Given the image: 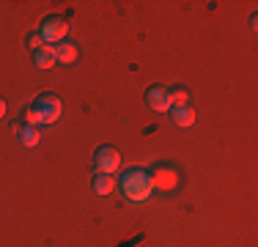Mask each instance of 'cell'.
Returning a JSON list of instances; mask_svg holds the SVG:
<instances>
[{"instance_id":"cell-1","label":"cell","mask_w":258,"mask_h":247,"mask_svg":"<svg viewBox=\"0 0 258 247\" xmlns=\"http://www.w3.org/2000/svg\"><path fill=\"white\" fill-rule=\"evenodd\" d=\"M118 184H121V193H124V198H126V201H132V203L146 201V198L151 195V190H154L149 170H143V168H129V170H124V173H121V178H118Z\"/></svg>"},{"instance_id":"cell-2","label":"cell","mask_w":258,"mask_h":247,"mask_svg":"<svg viewBox=\"0 0 258 247\" xmlns=\"http://www.w3.org/2000/svg\"><path fill=\"white\" fill-rule=\"evenodd\" d=\"M30 110L36 113V118H39V124H55L58 121V115H60V99L55 96V94H39L33 99V104H30Z\"/></svg>"},{"instance_id":"cell-3","label":"cell","mask_w":258,"mask_h":247,"mask_svg":"<svg viewBox=\"0 0 258 247\" xmlns=\"http://www.w3.org/2000/svg\"><path fill=\"white\" fill-rule=\"evenodd\" d=\"M66 33H69V22L63 20V17L52 14V17H44V22L39 25V36L44 44H60V41H66Z\"/></svg>"},{"instance_id":"cell-4","label":"cell","mask_w":258,"mask_h":247,"mask_svg":"<svg viewBox=\"0 0 258 247\" xmlns=\"http://www.w3.org/2000/svg\"><path fill=\"white\" fill-rule=\"evenodd\" d=\"M149 176H151V184L159 187V190H165V193L176 190V187H179V181H181V173L176 168H170V165H165V162H157L154 168L149 170Z\"/></svg>"},{"instance_id":"cell-5","label":"cell","mask_w":258,"mask_h":247,"mask_svg":"<svg viewBox=\"0 0 258 247\" xmlns=\"http://www.w3.org/2000/svg\"><path fill=\"white\" fill-rule=\"evenodd\" d=\"M118 165H121L118 148H113V146L96 148V154H94V168H96V173H110V176H113V173L118 170Z\"/></svg>"},{"instance_id":"cell-6","label":"cell","mask_w":258,"mask_h":247,"mask_svg":"<svg viewBox=\"0 0 258 247\" xmlns=\"http://www.w3.org/2000/svg\"><path fill=\"white\" fill-rule=\"evenodd\" d=\"M146 104H149L151 110H157V113H165V110H170L168 91L159 88V85H151V88L146 91Z\"/></svg>"},{"instance_id":"cell-7","label":"cell","mask_w":258,"mask_h":247,"mask_svg":"<svg viewBox=\"0 0 258 247\" xmlns=\"http://www.w3.org/2000/svg\"><path fill=\"white\" fill-rule=\"evenodd\" d=\"M55 52V60L58 64H72V60H77V44L75 41H60V44L52 47Z\"/></svg>"},{"instance_id":"cell-8","label":"cell","mask_w":258,"mask_h":247,"mask_svg":"<svg viewBox=\"0 0 258 247\" xmlns=\"http://www.w3.org/2000/svg\"><path fill=\"white\" fill-rule=\"evenodd\" d=\"M91 187H94L96 195H110L115 187V178L110 176V173H96V176L91 178Z\"/></svg>"},{"instance_id":"cell-9","label":"cell","mask_w":258,"mask_h":247,"mask_svg":"<svg viewBox=\"0 0 258 247\" xmlns=\"http://www.w3.org/2000/svg\"><path fill=\"white\" fill-rule=\"evenodd\" d=\"M170 118H173L176 127H192L195 124V110L189 107H170Z\"/></svg>"},{"instance_id":"cell-10","label":"cell","mask_w":258,"mask_h":247,"mask_svg":"<svg viewBox=\"0 0 258 247\" xmlns=\"http://www.w3.org/2000/svg\"><path fill=\"white\" fill-rule=\"evenodd\" d=\"M52 64H55V52H52L50 44L39 47V49L33 52V66H39V69H50Z\"/></svg>"},{"instance_id":"cell-11","label":"cell","mask_w":258,"mask_h":247,"mask_svg":"<svg viewBox=\"0 0 258 247\" xmlns=\"http://www.w3.org/2000/svg\"><path fill=\"white\" fill-rule=\"evenodd\" d=\"M168 102H170V107H187L189 104V91L181 88V85H176V88L168 91Z\"/></svg>"},{"instance_id":"cell-12","label":"cell","mask_w":258,"mask_h":247,"mask_svg":"<svg viewBox=\"0 0 258 247\" xmlns=\"http://www.w3.org/2000/svg\"><path fill=\"white\" fill-rule=\"evenodd\" d=\"M39 140H41V129H39V127H22V132H20V143L25 146V148L39 146Z\"/></svg>"},{"instance_id":"cell-13","label":"cell","mask_w":258,"mask_h":247,"mask_svg":"<svg viewBox=\"0 0 258 247\" xmlns=\"http://www.w3.org/2000/svg\"><path fill=\"white\" fill-rule=\"evenodd\" d=\"M22 127H39V118H36V113H33V110H22Z\"/></svg>"},{"instance_id":"cell-14","label":"cell","mask_w":258,"mask_h":247,"mask_svg":"<svg viewBox=\"0 0 258 247\" xmlns=\"http://www.w3.org/2000/svg\"><path fill=\"white\" fill-rule=\"evenodd\" d=\"M28 47L33 49V52H36L39 47H44V41H41V36H39V33H30V36H28Z\"/></svg>"},{"instance_id":"cell-15","label":"cell","mask_w":258,"mask_h":247,"mask_svg":"<svg viewBox=\"0 0 258 247\" xmlns=\"http://www.w3.org/2000/svg\"><path fill=\"white\" fill-rule=\"evenodd\" d=\"M3 115H6V102L0 99V118H3Z\"/></svg>"}]
</instances>
